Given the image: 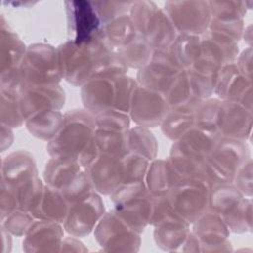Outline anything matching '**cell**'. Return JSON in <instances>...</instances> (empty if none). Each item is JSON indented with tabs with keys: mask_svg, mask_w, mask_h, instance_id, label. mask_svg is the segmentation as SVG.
<instances>
[{
	"mask_svg": "<svg viewBox=\"0 0 253 253\" xmlns=\"http://www.w3.org/2000/svg\"><path fill=\"white\" fill-rule=\"evenodd\" d=\"M219 138V134L215 132L193 126L178 140L186 148L206 159L211 153Z\"/></svg>",
	"mask_w": 253,
	"mask_h": 253,
	"instance_id": "34",
	"label": "cell"
},
{
	"mask_svg": "<svg viewBox=\"0 0 253 253\" xmlns=\"http://www.w3.org/2000/svg\"><path fill=\"white\" fill-rule=\"evenodd\" d=\"M127 151L140 154L152 161L157 156V139L148 127L135 126L127 130Z\"/></svg>",
	"mask_w": 253,
	"mask_h": 253,
	"instance_id": "33",
	"label": "cell"
},
{
	"mask_svg": "<svg viewBox=\"0 0 253 253\" xmlns=\"http://www.w3.org/2000/svg\"><path fill=\"white\" fill-rule=\"evenodd\" d=\"M36 177H38V168L31 152L17 150L2 158L1 182L15 187Z\"/></svg>",
	"mask_w": 253,
	"mask_h": 253,
	"instance_id": "21",
	"label": "cell"
},
{
	"mask_svg": "<svg viewBox=\"0 0 253 253\" xmlns=\"http://www.w3.org/2000/svg\"><path fill=\"white\" fill-rule=\"evenodd\" d=\"M244 28H245L244 20H238V21H232V22H219L215 20H211V23L208 29L211 31L222 34L226 37H229L236 42H239L242 39Z\"/></svg>",
	"mask_w": 253,
	"mask_h": 253,
	"instance_id": "53",
	"label": "cell"
},
{
	"mask_svg": "<svg viewBox=\"0 0 253 253\" xmlns=\"http://www.w3.org/2000/svg\"><path fill=\"white\" fill-rule=\"evenodd\" d=\"M164 97L170 107H196L202 101L198 100L192 89L191 78L188 70H182L178 73L169 89L164 94Z\"/></svg>",
	"mask_w": 253,
	"mask_h": 253,
	"instance_id": "32",
	"label": "cell"
},
{
	"mask_svg": "<svg viewBox=\"0 0 253 253\" xmlns=\"http://www.w3.org/2000/svg\"><path fill=\"white\" fill-rule=\"evenodd\" d=\"M214 95L221 101H232L252 110V79L243 75L235 62L220 68L216 75Z\"/></svg>",
	"mask_w": 253,
	"mask_h": 253,
	"instance_id": "13",
	"label": "cell"
},
{
	"mask_svg": "<svg viewBox=\"0 0 253 253\" xmlns=\"http://www.w3.org/2000/svg\"><path fill=\"white\" fill-rule=\"evenodd\" d=\"M84 168L77 158L50 157L43 170V182L62 191Z\"/></svg>",
	"mask_w": 253,
	"mask_h": 253,
	"instance_id": "25",
	"label": "cell"
},
{
	"mask_svg": "<svg viewBox=\"0 0 253 253\" xmlns=\"http://www.w3.org/2000/svg\"><path fill=\"white\" fill-rule=\"evenodd\" d=\"M128 67L118 53V51L112 50L94 61L92 69V77H118L127 73Z\"/></svg>",
	"mask_w": 253,
	"mask_h": 253,
	"instance_id": "42",
	"label": "cell"
},
{
	"mask_svg": "<svg viewBox=\"0 0 253 253\" xmlns=\"http://www.w3.org/2000/svg\"><path fill=\"white\" fill-rule=\"evenodd\" d=\"M235 64L239 71L251 78V73H252V47H247L244 50H242L235 61Z\"/></svg>",
	"mask_w": 253,
	"mask_h": 253,
	"instance_id": "56",
	"label": "cell"
},
{
	"mask_svg": "<svg viewBox=\"0 0 253 253\" xmlns=\"http://www.w3.org/2000/svg\"><path fill=\"white\" fill-rule=\"evenodd\" d=\"M105 212L101 195L94 192L86 199L69 205L67 215L62 223L64 231L72 236L84 237L94 231Z\"/></svg>",
	"mask_w": 253,
	"mask_h": 253,
	"instance_id": "10",
	"label": "cell"
},
{
	"mask_svg": "<svg viewBox=\"0 0 253 253\" xmlns=\"http://www.w3.org/2000/svg\"><path fill=\"white\" fill-rule=\"evenodd\" d=\"M110 198L117 213L141 234L149 225L153 198L145 183L122 184Z\"/></svg>",
	"mask_w": 253,
	"mask_h": 253,
	"instance_id": "3",
	"label": "cell"
},
{
	"mask_svg": "<svg viewBox=\"0 0 253 253\" xmlns=\"http://www.w3.org/2000/svg\"><path fill=\"white\" fill-rule=\"evenodd\" d=\"M92 3L105 24L119 16L128 14L132 1H96Z\"/></svg>",
	"mask_w": 253,
	"mask_h": 253,
	"instance_id": "50",
	"label": "cell"
},
{
	"mask_svg": "<svg viewBox=\"0 0 253 253\" xmlns=\"http://www.w3.org/2000/svg\"><path fill=\"white\" fill-rule=\"evenodd\" d=\"M122 156L101 155L84 170L94 190L100 195L110 196L123 184Z\"/></svg>",
	"mask_w": 253,
	"mask_h": 253,
	"instance_id": "18",
	"label": "cell"
},
{
	"mask_svg": "<svg viewBox=\"0 0 253 253\" xmlns=\"http://www.w3.org/2000/svg\"><path fill=\"white\" fill-rule=\"evenodd\" d=\"M27 46L1 16L0 20V72L19 68Z\"/></svg>",
	"mask_w": 253,
	"mask_h": 253,
	"instance_id": "23",
	"label": "cell"
},
{
	"mask_svg": "<svg viewBox=\"0 0 253 253\" xmlns=\"http://www.w3.org/2000/svg\"><path fill=\"white\" fill-rule=\"evenodd\" d=\"M64 238L62 223L35 219L24 235L23 250L25 252H55L60 251Z\"/></svg>",
	"mask_w": 253,
	"mask_h": 253,
	"instance_id": "17",
	"label": "cell"
},
{
	"mask_svg": "<svg viewBox=\"0 0 253 253\" xmlns=\"http://www.w3.org/2000/svg\"><path fill=\"white\" fill-rule=\"evenodd\" d=\"M176 213L167 198V195H153L149 225H156L168 216Z\"/></svg>",
	"mask_w": 253,
	"mask_h": 253,
	"instance_id": "52",
	"label": "cell"
},
{
	"mask_svg": "<svg viewBox=\"0 0 253 253\" xmlns=\"http://www.w3.org/2000/svg\"><path fill=\"white\" fill-rule=\"evenodd\" d=\"M180 71L169 48L156 49L149 63L137 70L135 79L138 85L164 95Z\"/></svg>",
	"mask_w": 253,
	"mask_h": 253,
	"instance_id": "8",
	"label": "cell"
},
{
	"mask_svg": "<svg viewBox=\"0 0 253 253\" xmlns=\"http://www.w3.org/2000/svg\"><path fill=\"white\" fill-rule=\"evenodd\" d=\"M97 127L127 130L130 126V117L128 113L120 111L116 108H108L96 113L95 115Z\"/></svg>",
	"mask_w": 253,
	"mask_h": 253,
	"instance_id": "43",
	"label": "cell"
},
{
	"mask_svg": "<svg viewBox=\"0 0 253 253\" xmlns=\"http://www.w3.org/2000/svg\"><path fill=\"white\" fill-rule=\"evenodd\" d=\"M69 204L63 193L49 185H44L42 199L38 207L31 212L36 219L51 220L63 223Z\"/></svg>",
	"mask_w": 253,
	"mask_h": 253,
	"instance_id": "26",
	"label": "cell"
},
{
	"mask_svg": "<svg viewBox=\"0 0 253 253\" xmlns=\"http://www.w3.org/2000/svg\"><path fill=\"white\" fill-rule=\"evenodd\" d=\"M178 36L172 21L163 10L158 8L142 36L153 50L166 49L171 46Z\"/></svg>",
	"mask_w": 253,
	"mask_h": 253,
	"instance_id": "27",
	"label": "cell"
},
{
	"mask_svg": "<svg viewBox=\"0 0 253 253\" xmlns=\"http://www.w3.org/2000/svg\"><path fill=\"white\" fill-rule=\"evenodd\" d=\"M64 121V114L58 110L39 112L25 121L29 132L42 140L50 141L60 130Z\"/></svg>",
	"mask_w": 253,
	"mask_h": 253,
	"instance_id": "28",
	"label": "cell"
},
{
	"mask_svg": "<svg viewBox=\"0 0 253 253\" xmlns=\"http://www.w3.org/2000/svg\"><path fill=\"white\" fill-rule=\"evenodd\" d=\"M192 234L198 242L199 252L231 251L228 239L230 231L225 222L215 212L207 211L192 223Z\"/></svg>",
	"mask_w": 253,
	"mask_h": 253,
	"instance_id": "12",
	"label": "cell"
},
{
	"mask_svg": "<svg viewBox=\"0 0 253 253\" xmlns=\"http://www.w3.org/2000/svg\"><path fill=\"white\" fill-rule=\"evenodd\" d=\"M181 179L182 177L168 158H155L150 162L145 177V185L152 195H167Z\"/></svg>",
	"mask_w": 253,
	"mask_h": 253,
	"instance_id": "24",
	"label": "cell"
},
{
	"mask_svg": "<svg viewBox=\"0 0 253 253\" xmlns=\"http://www.w3.org/2000/svg\"><path fill=\"white\" fill-rule=\"evenodd\" d=\"M18 209L15 187L1 182L0 188V219H4L13 211Z\"/></svg>",
	"mask_w": 253,
	"mask_h": 253,
	"instance_id": "55",
	"label": "cell"
},
{
	"mask_svg": "<svg viewBox=\"0 0 253 253\" xmlns=\"http://www.w3.org/2000/svg\"><path fill=\"white\" fill-rule=\"evenodd\" d=\"M194 109L195 107L170 109L160 125L164 136L174 142L195 126Z\"/></svg>",
	"mask_w": 253,
	"mask_h": 253,
	"instance_id": "29",
	"label": "cell"
},
{
	"mask_svg": "<svg viewBox=\"0 0 253 253\" xmlns=\"http://www.w3.org/2000/svg\"><path fill=\"white\" fill-rule=\"evenodd\" d=\"M117 51L128 69L132 68L136 70L148 64L153 53L152 47L148 44L146 40L139 35L131 43L117 49Z\"/></svg>",
	"mask_w": 253,
	"mask_h": 253,
	"instance_id": "37",
	"label": "cell"
},
{
	"mask_svg": "<svg viewBox=\"0 0 253 253\" xmlns=\"http://www.w3.org/2000/svg\"><path fill=\"white\" fill-rule=\"evenodd\" d=\"M44 185L39 177H36L15 186L18 209L32 212L42 199Z\"/></svg>",
	"mask_w": 253,
	"mask_h": 253,
	"instance_id": "41",
	"label": "cell"
},
{
	"mask_svg": "<svg viewBox=\"0 0 253 253\" xmlns=\"http://www.w3.org/2000/svg\"><path fill=\"white\" fill-rule=\"evenodd\" d=\"M232 184L246 198H252V159L249 158L236 172Z\"/></svg>",
	"mask_w": 253,
	"mask_h": 253,
	"instance_id": "54",
	"label": "cell"
},
{
	"mask_svg": "<svg viewBox=\"0 0 253 253\" xmlns=\"http://www.w3.org/2000/svg\"><path fill=\"white\" fill-rule=\"evenodd\" d=\"M138 83L135 78L126 74L116 78V100L114 108L128 113L134 91Z\"/></svg>",
	"mask_w": 253,
	"mask_h": 253,
	"instance_id": "46",
	"label": "cell"
},
{
	"mask_svg": "<svg viewBox=\"0 0 253 253\" xmlns=\"http://www.w3.org/2000/svg\"><path fill=\"white\" fill-rule=\"evenodd\" d=\"M251 35H252L251 25H249L244 28L243 35H242V39H244V42H246L248 43V47H251V39H252Z\"/></svg>",
	"mask_w": 253,
	"mask_h": 253,
	"instance_id": "60",
	"label": "cell"
},
{
	"mask_svg": "<svg viewBox=\"0 0 253 253\" xmlns=\"http://www.w3.org/2000/svg\"><path fill=\"white\" fill-rule=\"evenodd\" d=\"M169 50L181 70H189L200 55L201 36L178 34Z\"/></svg>",
	"mask_w": 253,
	"mask_h": 253,
	"instance_id": "31",
	"label": "cell"
},
{
	"mask_svg": "<svg viewBox=\"0 0 253 253\" xmlns=\"http://www.w3.org/2000/svg\"><path fill=\"white\" fill-rule=\"evenodd\" d=\"M251 1H208L211 20L232 22L243 20Z\"/></svg>",
	"mask_w": 253,
	"mask_h": 253,
	"instance_id": "38",
	"label": "cell"
},
{
	"mask_svg": "<svg viewBox=\"0 0 253 253\" xmlns=\"http://www.w3.org/2000/svg\"><path fill=\"white\" fill-rule=\"evenodd\" d=\"M94 235L104 251H138L140 233L132 229L113 209L106 211L94 229Z\"/></svg>",
	"mask_w": 253,
	"mask_h": 253,
	"instance_id": "5",
	"label": "cell"
},
{
	"mask_svg": "<svg viewBox=\"0 0 253 253\" xmlns=\"http://www.w3.org/2000/svg\"><path fill=\"white\" fill-rule=\"evenodd\" d=\"M233 138L220 137L208 159L232 183L236 172L249 159L250 151L246 143Z\"/></svg>",
	"mask_w": 253,
	"mask_h": 253,
	"instance_id": "16",
	"label": "cell"
},
{
	"mask_svg": "<svg viewBox=\"0 0 253 253\" xmlns=\"http://www.w3.org/2000/svg\"><path fill=\"white\" fill-rule=\"evenodd\" d=\"M123 184L145 183V177L150 165V160L144 156L127 152L122 156Z\"/></svg>",
	"mask_w": 253,
	"mask_h": 253,
	"instance_id": "40",
	"label": "cell"
},
{
	"mask_svg": "<svg viewBox=\"0 0 253 253\" xmlns=\"http://www.w3.org/2000/svg\"><path fill=\"white\" fill-rule=\"evenodd\" d=\"M20 72L26 88L59 84L63 78L57 48L42 42L27 46Z\"/></svg>",
	"mask_w": 253,
	"mask_h": 253,
	"instance_id": "2",
	"label": "cell"
},
{
	"mask_svg": "<svg viewBox=\"0 0 253 253\" xmlns=\"http://www.w3.org/2000/svg\"><path fill=\"white\" fill-rule=\"evenodd\" d=\"M1 235H2V253H6L9 252L11 250L12 247V239H11V235L3 226H1Z\"/></svg>",
	"mask_w": 253,
	"mask_h": 253,
	"instance_id": "59",
	"label": "cell"
},
{
	"mask_svg": "<svg viewBox=\"0 0 253 253\" xmlns=\"http://www.w3.org/2000/svg\"><path fill=\"white\" fill-rule=\"evenodd\" d=\"M252 124V110L236 102L221 101L217 120L220 137L247 141L251 135Z\"/></svg>",
	"mask_w": 253,
	"mask_h": 253,
	"instance_id": "15",
	"label": "cell"
},
{
	"mask_svg": "<svg viewBox=\"0 0 253 253\" xmlns=\"http://www.w3.org/2000/svg\"><path fill=\"white\" fill-rule=\"evenodd\" d=\"M159 7L152 1H132L128 15L139 36H143L146 28Z\"/></svg>",
	"mask_w": 253,
	"mask_h": 253,
	"instance_id": "44",
	"label": "cell"
},
{
	"mask_svg": "<svg viewBox=\"0 0 253 253\" xmlns=\"http://www.w3.org/2000/svg\"><path fill=\"white\" fill-rule=\"evenodd\" d=\"M57 48L62 78L75 87H81L91 78L95 56L87 44L67 40Z\"/></svg>",
	"mask_w": 253,
	"mask_h": 253,
	"instance_id": "7",
	"label": "cell"
},
{
	"mask_svg": "<svg viewBox=\"0 0 253 253\" xmlns=\"http://www.w3.org/2000/svg\"><path fill=\"white\" fill-rule=\"evenodd\" d=\"M61 192L63 193L68 204L71 205L86 199L96 191L94 190L90 179L83 169Z\"/></svg>",
	"mask_w": 253,
	"mask_h": 253,
	"instance_id": "45",
	"label": "cell"
},
{
	"mask_svg": "<svg viewBox=\"0 0 253 253\" xmlns=\"http://www.w3.org/2000/svg\"><path fill=\"white\" fill-rule=\"evenodd\" d=\"M221 218L230 232H250L252 229V199L243 197Z\"/></svg>",
	"mask_w": 253,
	"mask_h": 253,
	"instance_id": "36",
	"label": "cell"
},
{
	"mask_svg": "<svg viewBox=\"0 0 253 253\" xmlns=\"http://www.w3.org/2000/svg\"><path fill=\"white\" fill-rule=\"evenodd\" d=\"M117 77H92L81 86V101L84 109L96 114L114 108Z\"/></svg>",
	"mask_w": 253,
	"mask_h": 253,
	"instance_id": "20",
	"label": "cell"
},
{
	"mask_svg": "<svg viewBox=\"0 0 253 253\" xmlns=\"http://www.w3.org/2000/svg\"><path fill=\"white\" fill-rule=\"evenodd\" d=\"M211 187L199 178L181 179L167 193L173 211L188 223L195 222L209 209Z\"/></svg>",
	"mask_w": 253,
	"mask_h": 253,
	"instance_id": "4",
	"label": "cell"
},
{
	"mask_svg": "<svg viewBox=\"0 0 253 253\" xmlns=\"http://www.w3.org/2000/svg\"><path fill=\"white\" fill-rule=\"evenodd\" d=\"M0 133H1V135H0L1 151H5L7 148H9L12 145V143L14 141L13 128L7 125L1 124Z\"/></svg>",
	"mask_w": 253,
	"mask_h": 253,
	"instance_id": "58",
	"label": "cell"
},
{
	"mask_svg": "<svg viewBox=\"0 0 253 253\" xmlns=\"http://www.w3.org/2000/svg\"><path fill=\"white\" fill-rule=\"evenodd\" d=\"M97 128L94 114L86 109H73L64 113L63 125L47 143L50 157L79 158Z\"/></svg>",
	"mask_w": 253,
	"mask_h": 253,
	"instance_id": "1",
	"label": "cell"
},
{
	"mask_svg": "<svg viewBox=\"0 0 253 253\" xmlns=\"http://www.w3.org/2000/svg\"><path fill=\"white\" fill-rule=\"evenodd\" d=\"M190 223L174 213L154 225L153 238L156 245L168 252L181 251L190 234Z\"/></svg>",
	"mask_w": 253,
	"mask_h": 253,
	"instance_id": "22",
	"label": "cell"
},
{
	"mask_svg": "<svg viewBox=\"0 0 253 253\" xmlns=\"http://www.w3.org/2000/svg\"><path fill=\"white\" fill-rule=\"evenodd\" d=\"M220 103L221 100L213 97L200 101L194 109L195 126L219 134L217 131V120Z\"/></svg>",
	"mask_w": 253,
	"mask_h": 253,
	"instance_id": "39",
	"label": "cell"
},
{
	"mask_svg": "<svg viewBox=\"0 0 253 253\" xmlns=\"http://www.w3.org/2000/svg\"><path fill=\"white\" fill-rule=\"evenodd\" d=\"M170 107L163 94L137 85L128 115L135 126L144 127L160 126Z\"/></svg>",
	"mask_w": 253,
	"mask_h": 253,
	"instance_id": "11",
	"label": "cell"
},
{
	"mask_svg": "<svg viewBox=\"0 0 253 253\" xmlns=\"http://www.w3.org/2000/svg\"><path fill=\"white\" fill-rule=\"evenodd\" d=\"M22 79L20 67L0 72V95L14 99H20L26 90Z\"/></svg>",
	"mask_w": 253,
	"mask_h": 253,
	"instance_id": "47",
	"label": "cell"
},
{
	"mask_svg": "<svg viewBox=\"0 0 253 253\" xmlns=\"http://www.w3.org/2000/svg\"><path fill=\"white\" fill-rule=\"evenodd\" d=\"M103 31L106 39L116 50L128 45L138 36L128 14L119 16L105 23Z\"/></svg>",
	"mask_w": 253,
	"mask_h": 253,
	"instance_id": "30",
	"label": "cell"
},
{
	"mask_svg": "<svg viewBox=\"0 0 253 253\" xmlns=\"http://www.w3.org/2000/svg\"><path fill=\"white\" fill-rule=\"evenodd\" d=\"M0 119L1 124L7 125L10 127H19L25 124L19 99L1 96L0 101Z\"/></svg>",
	"mask_w": 253,
	"mask_h": 253,
	"instance_id": "49",
	"label": "cell"
},
{
	"mask_svg": "<svg viewBox=\"0 0 253 253\" xmlns=\"http://www.w3.org/2000/svg\"><path fill=\"white\" fill-rule=\"evenodd\" d=\"M189 71L192 89L198 100H205L214 95L216 75H204Z\"/></svg>",
	"mask_w": 253,
	"mask_h": 253,
	"instance_id": "51",
	"label": "cell"
},
{
	"mask_svg": "<svg viewBox=\"0 0 253 253\" xmlns=\"http://www.w3.org/2000/svg\"><path fill=\"white\" fill-rule=\"evenodd\" d=\"M127 130L97 127L78 158L82 167L85 169L101 155L123 156L127 153Z\"/></svg>",
	"mask_w": 253,
	"mask_h": 253,
	"instance_id": "14",
	"label": "cell"
},
{
	"mask_svg": "<svg viewBox=\"0 0 253 253\" xmlns=\"http://www.w3.org/2000/svg\"><path fill=\"white\" fill-rule=\"evenodd\" d=\"M244 196L231 184H223L211 188L209 196V209L222 216L231 210Z\"/></svg>",
	"mask_w": 253,
	"mask_h": 253,
	"instance_id": "35",
	"label": "cell"
},
{
	"mask_svg": "<svg viewBox=\"0 0 253 253\" xmlns=\"http://www.w3.org/2000/svg\"><path fill=\"white\" fill-rule=\"evenodd\" d=\"M35 219L36 218L31 212L21 209H16L1 220V226H3L12 235L24 236Z\"/></svg>",
	"mask_w": 253,
	"mask_h": 253,
	"instance_id": "48",
	"label": "cell"
},
{
	"mask_svg": "<svg viewBox=\"0 0 253 253\" xmlns=\"http://www.w3.org/2000/svg\"><path fill=\"white\" fill-rule=\"evenodd\" d=\"M163 10L178 34L202 36L211 20L208 1H167Z\"/></svg>",
	"mask_w": 253,
	"mask_h": 253,
	"instance_id": "6",
	"label": "cell"
},
{
	"mask_svg": "<svg viewBox=\"0 0 253 253\" xmlns=\"http://www.w3.org/2000/svg\"><path fill=\"white\" fill-rule=\"evenodd\" d=\"M69 40L78 44L86 43L103 30V22L94 5L89 1L64 2Z\"/></svg>",
	"mask_w": 253,
	"mask_h": 253,
	"instance_id": "9",
	"label": "cell"
},
{
	"mask_svg": "<svg viewBox=\"0 0 253 253\" xmlns=\"http://www.w3.org/2000/svg\"><path fill=\"white\" fill-rule=\"evenodd\" d=\"M21 112L26 121L45 110H58L64 106L65 92L59 84L27 88L19 99Z\"/></svg>",
	"mask_w": 253,
	"mask_h": 253,
	"instance_id": "19",
	"label": "cell"
},
{
	"mask_svg": "<svg viewBox=\"0 0 253 253\" xmlns=\"http://www.w3.org/2000/svg\"><path fill=\"white\" fill-rule=\"evenodd\" d=\"M86 252L88 249L84 246L83 242L78 239L76 236H64L61 246L60 252Z\"/></svg>",
	"mask_w": 253,
	"mask_h": 253,
	"instance_id": "57",
	"label": "cell"
}]
</instances>
